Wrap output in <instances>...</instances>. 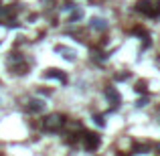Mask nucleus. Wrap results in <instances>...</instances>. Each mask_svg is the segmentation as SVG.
Returning <instances> with one entry per match:
<instances>
[{"label": "nucleus", "mask_w": 160, "mask_h": 156, "mask_svg": "<svg viewBox=\"0 0 160 156\" xmlns=\"http://www.w3.org/2000/svg\"><path fill=\"white\" fill-rule=\"evenodd\" d=\"M63 124H65V120H63L61 113H49V116L43 120V128L47 130V132H57Z\"/></svg>", "instance_id": "f257e3e1"}, {"label": "nucleus", "mask_w": 160, "mask_h": 156, "mask_svg": "<svg viewBox=\"0 0 160 156\" xmlns=\"http://www.w3.org/2000/svg\"><path fill=\"white\" fill-rule=\"evenodd\" d=\"M136 10L142 12V14H146V16H154L156 14V6H154L152 0H138L136 2Z\"/></svg>", "instance_id": "f03ea898"}, {"label": "nucleus", "mask_w": 160, "mask_h": 156, "mask_svg": "<svg viewBox=\"0 0 160 156\" xmlns=\"http://www.w3.org/2000/svg\"><path fill=\"white\" fill-rule=\"evenodd\" d=\"M106 98L109 99V103H113V105H120V102H122V98H120V93H118L116 87H108L106 89Z\"/></svg>", "instance_id": "7ed1b4c3"}, {"label": "nucleus", "mask_w": 160, "mask_h": 156, "mask_svg": "<svg viewBox=\"0 0 160 156\" xmlns=\"http://www.w3.org/2000/svg\"><path fill=\"white\" fill-rule=\"evenodd\" d=\"M45 109V102H41V99H32V102H28L27 105V112L28 113H39Z\"/></svg>", "instance_id": "20e7f679"}, {"label": "nucleus", "mask_w": 160, "mask_h": 156, "mask_svg": "<svg viewBox=\"0 0 160 156\" xmlns=\"http://www.w3.org/2000/svg\"><path fill=\"white\" fill-rule=\"evenodd\" d=\"M99 146V136L98 134H87L85 136V148L87 150H95Z\"/></svg>", "instance_id": "39448f33"}, {"label": "nucleus", "mask_w": 160, "mask_h": 156, "mask_svg": "<svg viewBox=\"0 0 160 156\" xmlns=\"http://www.w3.org/2000/svg\"><path fill=\"white\" fill-rule=\"evenodd\" d=\"M45 77H49V79H59V81H67L65 73H61V71H57V69H49L47 73H45Z\"/></svg>", "instance_id": "423d86ee"}, {"label": "nucleus", "mask_w": 160, "mask_h": 156, "mask_svg": "<svg viewBox=\"0 0 160 156\" xmlns=\"http://www.w3.org/2000/svg\"><path fill=\"white\" fill-rule=\"evenodd\" d=\"M91 27L98 28V31H106L108 24H106V20H103V18H93V20H91Z\"/></svg>", "instance_id": "0eeeda50"}, {"label": "nucleus", "mask_w": 160, "mask_h": 156, "mask_svg": "<svg viewBox=\"0 0 160 156\" xmlns=\"http://www.w3.org/2000/svg\"><path fill=\"white\" fill-rule=\"evenodd\" d=\"M136 91H146V87H144V83H138V85H136Z\"/></svg>", "instance_id": "6e6552de"}, {"label": "nucleus", "mask_w": 160, "mask_h": 156, "mask_svg": "<svg viewBox=\"0 0 160 156\" xmlns=\"http://www.w3.org/2000/svg\"><path fill=\"white\" fill-rule=\"evenodd\" d=\"M158 150H160V144H158Z\"/></svg>", "instance_id": "1a4fd4ad"}]
</instances>
